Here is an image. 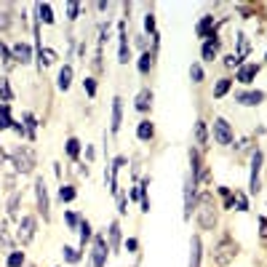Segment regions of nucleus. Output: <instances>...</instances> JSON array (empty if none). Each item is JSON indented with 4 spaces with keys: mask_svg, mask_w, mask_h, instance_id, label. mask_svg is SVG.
Returning <instances> with one entry per match:
<instances>
[{
    "mask_svg": "<svg viewBox=\"0 0 267 267\" xmlns=\"http://www.w3.org/2000/svg\"><path fill=\"white\" fill-rule=\"evenodd\" d=\"M195 216H198V224L203 230H214L216 227V211H214L211 195H200L198 198V203H195Z\"/></svg>",
    "mask_w": 267,
    "mask_h": 267,
    "instance_id": "f257e3e1",
    "label": "nucleus"
},
{
    "mask_svg": "<svg viewBox=\"0 0 267 267\" xmlns=\"http://www.w3.org/2000/svg\"><path fill=\"white\" fill-rule=\"evenodd\" d=\"M14 160V168H16V174H32L35 171V152L30 150V147H16L11 155Z\"/></svg>",
    "mask_w": 267,
    "mask_h": 267,
    "instance_id": "f03ea898",
    "label": "nucleus"
},
{
    "mask_svg": "<svg viewBox=\"0 0 267 267\" xmlns=\"http://www.w3.org/2000/svg\"><path fill=\"white\" fill-rule=\"evenodd\" d=\"M35 198H38V211L43 214V219H51V198H48V187H46L43 176L35 179Z\"/></svg>",
    "mask_w": 267,
    "mask_h": 267,
    "instance_id": "7ed1b4c3",
    "label": "nucleus"
},
{
    "mask_svg": "<svg viewBox=\"0 0 267 267\" xmlns=\"http://www.w3.org/2000/svg\"><path fill=\"white\" fill-rule=\"evenodd\" d=\"M235 254H238V248H235V243L230 238H222L216 243V248H214V262L216 264H230Z\"/></svg>",
    "mask_w": 267,
    "mask_h": 267,
    "instance_id": "20e7f679",
    "label": "nucleus"
},
{
    "mask_svg": "<svg viewBox=\"0 0 267 267\" xmlns=\"http://www.w3.org/2000/svg\"><path fill=\"white\" fill-rule=\"evenodd\" d=\"M35 230H38L35 216H22L19 219V227H16V240L22 243V246H27V243L35 238Z\"/></svg>",
    "mask_w": 267,
    "mask_h": 267,
    "instance_id": "39448f33",
    "label": "nucleus"
},
{
    "mask_svg": "<svg viewBox=\"0 0 267 267\" xmlns=\"http://www.w3.org/2000/svg\"><path fill=\"white\" fill-rule=\"evenodd\" d=\"M91 264L94 267H107V238H104V235H96V238H94Z\"/></svg>",
    "mask_w": 267,
    "mask_h": 267,
    "instance_id": "423d86ee",
    "label": "nucleus"
},
{
    "mask_svg": "<svg viewBox=\"0 0 267 267\" xmlns=\"http://www.w3.org/2000/svg\"><path fill=\"white\" fill-rule=\"evenodd\" d=\"M214 139H216V144H224V147L232 144V128L224 118H216L214 120Z\"/></svg>",
    "mask_w": 267,
    "mask_h": 267,
    "instance_id": "0eeeda50",
    "label": "nucleus"
},
{
    "mask_svg": "<svg viewBox=\"0 0 267 267\" xmlns=\"http://www.w3.org/2000/svg\"><path fill=\"white\" fill-rule=\"evenodd\" d=\"M118 62L120 64H128V59H131V48H128V35H126V22H120L118 24Z\"/></svg>",
    "mask_w": 267,
    "mask_h": 267,
    "instance_id": "6e6552de",
    "label": "nucleus"
},
{
    "mask_svg": "<svg viewBox=\"0 0 267 267\" xmlns=\"http://www.w3.org/2000/svg\"><path fill=\"white\" fill-rule=\"evenodd\" d=\"M195 179L187 174L184 176V219H190L192 216V208H195Z\"/></svg>",
    "mask_w": 267,
    "mask_h": 267,
    "instance_id": "1a4fd4ad",
    "label": "nucleus"
},
{
    "mask_svg": "<svg viewBox=\"0 0 267 267\" xmlns=\"http://www.w3.org/2000/svg\"><path fill=\"white\" fill-rule=\"evenodd\" d=\"M262 152H254L251 155V176H248V190L251 192H259V171H262Z\"/></svg>",
    "mask_w": 267,
    "mask_h": 267,
    "instance_id": "9d476101",
    "label": "nucleus"
},
{
    "mask_svg": "<svg viewBox=\"0 0 267 267\" xmlns=\"http://www.w3.org/2000/svg\"><path fill=\"white\" fill-rule=\"evenodd\" d=\"M120 123H123V99L115 96L112 99V112H110V128H112V134L120 131Z\"/></svg>",
    "mask_w": 267,
    "mask_h": 267,
    "instance_id": "9b49d317",
    "label": "nucleus"
},
{
    "mask_svg": "<svg viewBox=\"0 0 267 267\" xmlns=\"http://www.w3.org/2000/svg\"><path fill=\"white\" fill-rule=\"evenodd\" d=\"M262 99H264L262 91H240V94H235V102L243 104V107H256Z\"/></svg>",
    "mask_w": 267,
    "mask_h": 267,
    "instance_id": "f8f14e48",
    "label": "nucleus"
},
{
    "mask_svg": "<svg viewBox=\"0 0 267 267\" xmlns=\"http://www.w3.org/2000/svg\"><path fill=\"white\" fill-rule=\"evenodd\" d=\"M11 54H14V62H16V64H30V62H32V48H30V43H16L11 48Z\"/></svg>",
    "mask_w": 267,
    "mask_h": 267,
    "instance_id": "ddd939ff",
    "label": "nucleus"
},
{
    "mask_svg": "<svg viewBox=\"0 0 267 267\" xmlns=\"http://www.w3.org/2000/svg\"><path fill=\"white\" fill-rule=\"evenodd\" d=\"M200 256H203L200 238H198V235H192V240H190V267H200Z\"/></svg>",
    "mask_w": 267,
    "mask_h": 267,
    "instance_id": "4468645a",
    "label": "nucleus"
},
{
    "mask_svg": "<svg viewBox=\"0 0 267 267\" xmlns=\"http://www.w3.org/2000/svg\"><path fill=\"white\" fill-rule=\"evenodd\" d=\"M256 72H259L256 64H243V67H238V75H235V80H238V83H251V80L256 78Z\"/></svg>",
    "mask_w": 267,
    "mask_h": 267,
    "instance_id": "2eb2a0df",
    "label": "nucleus"
},
{
    "mask_svg": "<svg viewBox=\"0 0 267 267\" xmlns=\"http://www.w3.org/2000/svg\"><path fill=\"white\" fill-rule=\"evenodd\" d=\"M56 86H59L62 91H70V86H72V67H70V64H64V67L59 70Z\"/></svg>",
    "mask_w": 267,
    "mask_h": 267,
    "instance_id": "dca6fc26",
    "label": "nucleus"
},
{
    "mask_svg": "<svg viewBox=\"0 0 267 267\" xmlns=\"http://www.w3.org/2000/svg\"><path fill=\"white\" fill-rule=\"evenodd\" d=\"M139 110V112H147V110L152 107V91L150 88H142L139 91V96H136V104H134Z\"/></svg>",
    "mask_w": 267,
    "mask_h": 267,
    "instance_id": "f3484780",
    "label": "nucleus"
},
{
    "mask_svg": "<svg viewBox=\"0 0 267 267\" xmlns=\"http://www.w3.org/2000/svg\"><path fill=\"white\" fill-rule=\"evenodd\" d=\"M227 208H235V211H248V198L243 192H235L232 198H227V203H224Z\"/></svg>",
    "mask_w": 267,
    "mask_h": 267,
    "instance_id": "a211bd4d",
    "label": "nucleus"
},
{
    "mask_svg": "<svg viewBox=\"0 0 267 267\" xmlns=\"http://www.w3.org/2000/svg\"><path fill=\"white\" fill-rule=\"evenodd\" d=\"M216 51H219V40H216V35L214 38H208V40L206 43H203V59H206V62H214L216 59Z\"/></svg>",
    "mask_w": 267,
    "mask_h": 267,
    "instance_id": "6ab92c4d",
    "label": "nucleus"
},
{
    "mask_svg": "<svg viewBox=\"0 0 267 267\" xmlns=\"http://www.w3.org/2000/svg\"><path fill=\"white\" fill-rule=\"evenodd\" d=\"M211 27H214V16H203L198 22V27H195V32H198V38H214V32H211Z\"/></svg>",
    "mask_w": 267,
    "mask_h": 267,
    "instance_id": "aec40b11",
    "label": "nucleus"
},
{
    "mask_svg": "<svg viewBox=\"0 0 267 267\" xmlns=\"http://www.w3.org/2000/svg\"><path fill=\"white\" fill-rule=\"evenodd\" d=\"M136 136L142 139V142H150V139L155 136V128H152V123L150 120H142L136 126Z\"/></svg>",
    "mask_w": 267,
    "mask_h": 267,
    "instance_id": "412c9836",
    "label": "nucleus"
},
{
    "mask_svg": "<svg viewBox=\"0 0 267 267\" xmlns=\"http://www.w3.org/2000/svg\"><path fill=\"white\" fill-rule=\"evenodd\" d=\"M11 99H14V88H11L8 78H0V102H3V104H8Z\"/></svg>",
    "mask_w": 267,
    "mask_h": 267,
    "instance_id": "4be33fe9",
    "label": "nucleus"
},
{
    "mask_svg": "<svg viewBox=\"0 0 267 267\" xmlns=\"http://www.w3.org/2000/svg\"><path fill=\"white\" fill-rule=\"evenodd\" d=\"M14 120H11V104H0V131L11 128Z\"/></svg>",
    "mask_w": 267,
    "mask_h": 267,
    "instance_id": "5701e85b",
    "label": "nucleus"
},
{
    "mask_svg": "<svg viewBox=\"0 0 267 267\" xmlns=\"http://www.w3.org/2000/svg\"><path fill=\"white\" fill-rule=\"evenodd\" d=\"M38 19H40L43 24H54V11H51L48 3H40V6H38Z\"/></svg>",
    "mask_w": 267,
    "mask_h": 267,
    "instance_id": "b1692460",
    "label": "nucleus"
},
{
    "mask_svg": "<svg viewBox=\"0 0 267 267\" xmlns=\"http://www.w3.org/2000/svg\"><path fill=\"white\" fill-rule=\"evenodd\" d=\"M0 251H6V254H11V251H14V238L8 235L6 227H0Z\"/></svg>",
    "mask_w": 267,
    "mask_h": 267,
    "instance_id": "393cba45",
    "label": "nucleus"
},
{
    "mask_svg": "<svg viewBox=\"0 0 267 267\" xmlns=\"http://www.w3.org/2000/svg\"><path fill=\"white\" fill-rule=\"evenodd\" d=\"M235 40H238V54H235V56H238L240 62L248 56V51H251V46H248V40H246V35L243 32H238V38H235Z\"/></svg>",
    "mask_w": 267,
    "mask_h": 267,
    "instance_id": "a878e982",
    "label": "nucleus"
},
{
    "mask_svg": "<svg viewBox=\"0 0 267 267\" xmlns=\"http://www.w3.org/2000/svg\"><path fill=\"white\" fill-rule=\"evenodd\" d=\"M118 246H120V224L112 222L110 224V248L118 251Z\"/></svg>",
    "mask_w": 267,
    "mask_h": 267,
    "instance_id": "bb28decb",
    "label": "nucleus"
},
{
    "mask_svg": "<svg viewBox=\"0 0 267 267\" xmlns=\"http://www.w3.org/2000/svg\"><path fill=\"white\" fill-rule=\"evenodd\" d=\"M152 70V54L150 51H142V56H139V72L147 75Z\"/></svg>",
    "mask_w": 267,
    "mask_h": 267,
    "instance_id": "cd10ccee",
    "label": "nucleus"
},
{
    "mask_svg": "<svg viewBox=\"0 0 267 267\" xmlns=\"http://www.w3.org/2000/svg\"><path fill=\"white\" fill-rule=\"evenodd\" d=\"M62 256H64V262H70V264H78V262H80V251L72 248V246H64V248H62Z\"/></svg>",
    "mask_w": 267,
    "mask_h": 267,
    "instance_id": "c85d7f7f",
    "label": "nucleus"
},
{
    "mask_svg": "<svg viewBox=\"0 0 267 267\" xmlns=\"http://www.w3.org/2000/svg\"><path fill=\"white\" fill-rule=\"evenodd\" d=\"M75 195H78V192H75V187H72V184H62V187H59V200H62V203L75 200Z\"/></svg>",
    "mask_w": 267,
    "mask_h": 267,
    "instance_id": "c756f323",
    "label": "nucleus"
},
{
    "mask_svg": "<svg viewBox=\"0 0 267 267\" xmlns=\"http://www.w3.org/2000/svg\"><path fill=\"white\" fill-rule=\"evenodd\" d=\"M206 139H208L206 123H203V120H198V123H195V142H198V144L203 147V144H206Z\"/></svg>",
    "mask_w": 267,
    "mask_h": 267,
    "instance_id": "7c9ffc66",
    "label": "nucleus"
},
{
    "mask_svg": "<svg viewBox=\"0 0 267 267\" xmlns=\"http://www.w3.org/2000/svg\"><path fill=\"white\" fill-rule=\"evenodd\" d=\"M24 128H27V136L35 139V131H38V120L32 112H24Z\"/></svg>",
    "mask_w": 267,
    "mask_h": 267,
    "instance_id": "2f4dec72",
    "label": "nucleus"
},
{
    "mask_svg": "<svg viewBox=\"0 0 267 267\" xmlns=\"http://www.w3.org/2000/svg\"><path fill=\"white\" fill-rule=\"evenodd\" d=\"M78 235H80V243H83V246H86V240H91V224L88 222H86V219H80V224H78Z\"/></svg>",
    "mask_w": 267,
    "mask_h": 267,
    "instance_id": "473e14b6",
    "label": "nucleus"
},
{
    "mask_svg": "<svg viewBox=\"0 0 267 267\" xmlns=\"http://www.w3.org/2000/svg\"><path fill=\"white\" fill-rule=\"evenodd\" d=\"M6 264L8 267H22L24 264V251H11L8 259H6Z\"/></svg>",
    "mask_w": 267,
    "mask_h": 267,
    "instance_id": "72a5a7b5",
    "label": "nucleus"
},
{
    "mask_svg": "<svg viewBox=\"0 0 267 267\" xmlns=\"http://www.w3.org/2000/svg\"><path fill=\"white\" fill-rule=\"evenodd\" d=\"M67 155H70L72 160H78V155H80V142H78L75 136L67 139Z\"/></svg>",
    "mask_w": 267,
    "mask_h": 267,
    "instance_id": "f704fd0d",
    "label": "nucleus"
},
{
    "mask_svg": "<svg viewBox=\"0 0 267 267\" xmlns=\"http://www.w3.org/2000/svg\"><path fill=\"white\" fill-rule=\"evenodd\" d=\"M230 86H232L230 78H222V80H216V86H214V96H224V94L230 91Z\"/></svg>",
    "mask_w": 267,
    "mask_h": 267,
    "instance_id": "c9c22d12",
    "label": "nucleus"
},
{
    "mask_svg": "<svg viewBox=\"0 0 267 267\" xmlns=\"http://www.w3.org/2000/svg\"><path fill=\"white\" fill-rule=\"evenodd\" d=\"M19 203H22V195L19 192H11V198H8V214L11 216L19 214Z\"/></svg>",
    "mask_w": 267,
    "mask_h": 267,
    "instance_id": "e433bc0d",
    "label": "nucleus"
},
{
    "mask_svg": "<svg viewBox=\"0 0 267 267\" xmlns=\"http://www.w3.org/2000/svg\"><path fill=\"white\" fill-rule=\"evenodd\" d=\"M78 16H80V3H67V19L75 22Z\"/></svg>",
    "mask_w": 267,
    "mask_h": 267,
    "instance_id": "4c0bfd02",
    "label": "nucleus"
},
{
    "mask_svg": "<svg viewBox=\"0 0 267 267\" xmlns=\"http://www.w3.org/2000/svg\"><path fill=\"white\" fill-rule=\"evenodd\" d=\"M83 88H86V94H88L91 99L96 96V80H94V78H86V80H83Z\"/></svg>",
    "mask_w": 267,
    "mask_h": 267,
    "instance_id": "58836bf2",
    "label": "nucleus"
},
{
    "mask_svg": "<svg viewBox=\"0 0 267 267\" xmlns=\"http://www.w3.org/2000/svg\"><path fill=\"white\" fill-rule=\"evenodd\" d=\"M190 78H192V83H200L203 80V67L200 64H192L190 67Z\"/></svg>",
    "mask_w": 267,
    "mask_h": 267,
    "instance_id": "ea45409f",
    "label": "nucleus"
},
{
    "mask_svg": "<svg viewBox=\"0 0 267 267\" xmlns=\"http://www.w3.org/2000/svg\"><path fill=\"white\" fill-rule=\"evenodd\" d=\"M64 219H67V224L72 227V230H75L78 224H80V216H78V214H72V211H67V216H64Z\"/></svg>",
    "mask_w": 267,
    "mask_h": 267,
    "instance_id": "a19ab883",
    "label": "nucleus"
},
{
    "mask_svg": "<svg viewBox=\"0 0 267 267\" xmlns=\"http://www.w3.org/2000/svg\"><path fill=\"white\" fill-rule=\"evenodd\" d=\"M144 30L155 35V16H152V14H147V16H144Z\"/></svg>",
    "mask_w": 267,
    "mask_h": 267,
    "instance_id": "79ce46f5",
    "label": "nucleus"
},
{
    "mask_svg": "<svg viewBox=\"0 0 267 267\" xmlns=\"http://www.w3.org/2000/svg\"><path fill=\"white\" fill-rule=\"evenodd\" d=\"M224 67H240V59L238 56H235V54H230V56H224Z\"/></svg>",
    "mask_w": 267,
    "mask_h": 267,
    "instance_id": "37998d69",
    "label": "nucleus"
},
{
    "mask_svg": "<svg viewBox=\"0 0 267 267\" xmlns=\"http://www.w3.org/2000/svg\"><path fill=\"white\" fill-rule=\"evenodd\" d=\"M118 211H120V214L128 211V200H126V195H120V192H118Z\"/></svg>",
    "mask_w": 267,
    "mask_h": 267,
    "instance_id": "c03bdc74",
    "label": "nucleus"
},
{
    "mask_svg": "<svg viewBox=\"0 0 267 267\" xmlns=\"http://www.w3.org/2000/svg\"><path fill=\"white\" fill-rule=\"evenodd\" d=\"M110 38V24H99V46Z\"/></svg>",
    "mask_w": 267,
    "mask_h": 267,
    "instance_id": "a18cd8bd",
    "label": "nucleus"
},
{
    "mask_svg": "<svg viewBox=\"0 0 267 267\" xmlns=\"http://www.w3.org/2000/svg\"><path fill=\"white\" fill-rule=\"evenodd\" d=\"M11 27V16L8 14H0V30H8Z\"/></svg>",
    "mask_w": 267,
    "mask_h": 267,
    "instance_id": "49530a36",
    "label": "nucleus"
},
{
    "mask_svg": "<svg viewBox=\"0 0 267 267\" xmlns=\"http://www.w3.org/2000/svg\"><path fill=\"white\" fill-rule=\"evenodd\" d=\"M11 128H14V134H19V136H27V128H24V123H14Z\"/></svg>",
    "mask_w": 267,
    "mask_h": 267,
    "instance_id": "de8ad7c7",
    "label": "nucleus"
},
{
    "mask_svg": "<svg viewBox=\"0 0 267 267\" xmlns=\"http://www.w3.org/2000/svg\"><path fill=\"white\" fill-rule=\"evenodd\" d=\"M126 248H128L131 254H134V251L139 248V240H136V238H128V240H126Z\"/></svg>",
    "mask_w": 267,
    "mask_h": 267,
    "instance_id": "09e8293b",
    "label": "nucleus"
},
{
    "mask_svg": "<svg viewBox=\"0 0 267 267\" xmlns=\"http://www.w3.org/2000/svg\"><path fill=\"white\" fill-rule=\"evenodd\" d=\"M259 227H262V238H267V219L259 216Z\"/></svg>",
    "mask_w": 267,
    "mask_h": 267,
    "instance_id": "8fccbe9b",
    "label": "nucleus"
}]
</instances>
